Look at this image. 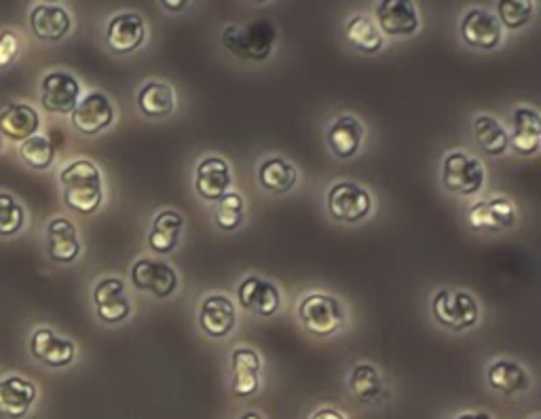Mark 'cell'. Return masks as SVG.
<instances>
[{
    "label": "cell",
    "instance_id": "obj_2",
    "mask_svg": "<svg viewBox=\"0 0 541 419\" xmlns=\"http://www.w3.org/2000/svg\"><path fill=\"white\" fill-rule=\"evenodd\" d=\"M220 39L235 58L265 62L273 56L277 30L269 20H256L248 26H227Z\"/></svg>",
    "mask_w": 541,
    "mask_h": 419
},
{
    "label": "cell",
    "instance_id": "obj_18",
    "mask_svg": "<svg viewBox=\"0 0 541 419\" xmlns=\"http://www.w3.org/2000/svg\"><path fill=\"white\" fill-rule=\"evenodd\" d=\"M237 301L248 312H256L263 318L275 316L279 312V305H282L277 286L258 276H248L241 280L237 288Z\"/></svg>",
    "mask_w": 541,
    "mask_h": 419
},
{
    "label": "cell",
    "instance_id": "obj_40",
    "mask_svg": "<svg viewBox=\"0 0 541 419\" xmlns=\"http://www.w3.org/2000/svg\"><path fill=\"white\" fill-rule=\"evenodd\" d=\"M455 419H493V417L484 411H465V413L457 415Z\"/></svg>",
    "mask_w": 541,
    "mask_h": 419
},
{
    "label": "cell",
    "instance_id": "obj_19",
    "mask_svg": "<svg viewBox=\"0 0 541 419\" xmlns=\"http://www.w3.org/2000/svg\"><path fill=\"white\" fill-rule=\"evenodd\" d=\"M510 149L516 155L533 157L541 147V119L531 106H518L512 115V132L508 134Z\"/></svg>",
    "mask_w": 541,
    "mask_h": 419
},
{
    "label": "cell",
    "instance_id": "obj_30",
    "mask_svg": "<svg viewBox=\"0 0 541 419\" xmlns=\"http://www.w3.org/2000/svg\"><path fill=\"white\" fill-rule=\"evenodd\" d=\"M472 130H474V138L478 142V147L487 155L501 157V155L508 153V149H510L508 132H506V127H503L495 117H491V115L476 117Z\"/></svg>",
    "mask_w": 541,
    "mask_h": 419
},
{
    "label": "cell",
    "instance_id": "obj_22",
    "mask_svg": "<svg viewBox=\"0 0 541 419\" xmlns=\"http://www.w3.org/2000/svg\"><path fill=\"white\" fill-rule=\"evenodd\" d=\"M487 384L501 396H516L531 388V377L518 362L497 358L487 369Z\"/></svg>",
    "mask_w": 541,
    "mask_h": 419
},
{
    "label": "cell",
    "instance_id": "obj_20",
    "mask_svg": "<svg viewBox=\"0 0 541 419\" xmlns=\"http://www.w3.org/2000/svg\"><path fill=\"white\" fill-rule=\"evenodd\" d=\"M36 398H39V388L30 379L7 377L0 381V415L22 419L30 413Z\"/></svg>",
    "mask_w": 541,
    "mask_h": 419
},
{
    "label": "cell",
    "instance_id": "obj_13",
    "mask_svg": "<svg viewBox=\"0 0 541 419\" xmlns=\"http://www.w3.org/2000/svg\"><path fill=\"white\" fill-rule=\"evenodd\" d=\"M375 22L387 36H413L421 26L419 11L408 0H381L375 9Z\"/></svg>",
    "mask_w": 541,
    "mask_h": 419
},
{
    "label": "cell",
    "instance_id": "obj_31",
    "mask_svg": "<svg viewBox=\"0 0 541 419\" xmlns=\"http://www.w3.org/2000/svg\"><path fill=\"white\" fill-rule=\"evenodd\" d=\"M349 390L360 400V403H366V405L379 403L381 398H385V384L377 367H372V364H366V362L351 369Z\"/></svg>",
    "mask_w": 541,
    "mask_h": 419
},
{
    "label": "cell",
    "instance_id": "obj_27",
    "mask_svg": "<svg viewBox=\"0 0 541 419\" xmlns=\"http://www.w3.org/2000/svg\"><path fill=\"white\" fill-rule=\"evenodd\" d=\"M41 127V117L30 104H9L0 113V136L15 142H24L32 138Z\"/></svg>",
    "mask_w": 541,
    "mask_h": 419
},
{
    "label": "cell",
    "instance_id": "obj_38",
    "mask_svg": "<svg viewBox=\"0 0 541 419\" xmlns=\"http://www.w3.org/2000/svg\"><path fill=\"white\" fill-rule=\"evenodd\" d=\"M309 419H347L341 411L337 409H330V407H322V409H317L311 413Z\"/></svg>",
    "mask_w": 541,
    "mask_h": 419
},
{
    "label": "cell",
    "instance_id": "obj_28",
    "mask_svg": "<svg viewBox=\"0 0 541 419\" xmlns=\"http://www.w3.org/2000/svg\"><path fill=\"white\" fill-rule=\"evenodd\" d=\"M140 113L151 119H165L176 111V91L165 81H148L138 91Z\"/></svg>",
    "mask_w": 541,
    "mask_h": 419
},
{
    "label": "cell",
    "instance_id": "obj_12",
    "mask_svg": "<svg viewBox=\"0 0 541 419\" xmlns=\"http://www.w3.org/2000/svg\"><path fill=\"white\" fill-rule=\"evenodd\" d=\"M106 41L108 47L119 53V56H127V53L140 49L146 41V24L142 15L134 11H123L110 17L106 28Z\"/></svg>",
    "mask_w": 541,
    "mask_h": 419
},
{
    "label": "cell",
    "instance_id": "obj_10",
    "mask_svg": "<svg viewBox=\"0 0 541 419\" xmlns=\"http://www.w3.org/2000/svg\"><path fill=\"white\" fill-rule=\"evenodd\" d=\"M461 39L465 45L478 51H491L497 49L503 41V28L497 17L484 9H470L463 15L461 26Z\"/></svg>",
    "mask_w": 541,
    "mask_h": 419
},
{
    "label": "cell",
    "instance_id": "obj_35",
    "mask_svg": "<svg viewBox=\"0 0 541 419\" xmlns=\"http://www.w3.org/2000/svg\"><path fill=\"white\" fill-rule=\"evenodd\" d=\"M535 5L531 0H499L497 13H499V24L501 28L506 26L508 30H520L525 28L531 17H533Z\"/></svg>",
    "mask_w": 541,
    "mask_h": 419
},
{
    "label": "cell",
    "instance_id": "obj_34",
    "mask_svg": "<svg viewBox=\"0 0 541 419\" xmlns=\"http://www.w3.org/2000/svg\"><path fill=\"white\" fill-rule=\"evenodd\" d=\"M216 210H214V223L218 225V229L222 231H235L244 223V210H246V202L241 193L237 191H229L225 197L216 202Z\"/></svg>",
    "mask_w": 541,
    "mask_h": 419
},
{
    "label": "cell",
    "instance_id": "obj_17",
    "mask_svg": "<svg viewBox=\"0 0 541 419\" xmlns=\"http://www.w3.org/2000/svg\"><path fill=\"white\" fill-rule=\"evenodd\" d=\"M516 218V208L508 197L482 199L468 210V221L476 231H506L516 225Z\"/></svg>",
    "mask_w": 541,
    "mask_h": 419
},
{
    "label": "cell",
    "instance_id": "obj_33",
    "mask_svg": "<svg viewBox=\"0 0 541 419\" xmlns=\"http://www.w3.org/2000/svg\"><path fill=\"white\" fill-rule=\"evenodd\" d=\"M20 157L32 170H47L55 159V147L47 136L34 134L20 144Z\"/></svg>",
    "mask_w": 541,
    "mask_h": 419
},
{
    "label": "cell",
    "instance_id": "obj_26",
    "mask_svg": "<svg viewBox=\"0 0 541 419\" xmlns=\"http://www.w3.org/2000/svg\"><path fill=\"white\" fill-rule=\"evenodd\" d=\"M184 231V216L178 210H161L153 218V227L148 231V246L155 254H170L176 250L180 235Z\"/></svg>",
    "mask_w": 541,
    "mask_h": 419
},
{
    "label": "cell",
    "instance_id": "obj_42",
    "mask_svg": "<svg viewBox=\"0 0 541 419\" xmlns=\"http://www.w3.org/2000/svg\"><path fill=\"white\" fill-rule=\"evenodd\" d=\"M0 149H3V136H0Z\"/></svg>",
    "mask_w": 541,
    "mask_h": 419
},
{
    "label": "cell",
    "instance_id": "obj_5",
    "mask_svg": "<svg viewBox=\"0 0 541 419\" xmlns=\"http://www.w3.org/2000/svg\"><path fill=\"white\" fill-rule=\"evenodd\" d=\"M442 187L455 193L470 197L480 193L484 187V180H487V172H484L482 161L474 155H468L463 151H453L444 157L442 161Z\"/></svg>",
    "mask_w": 541,
    "mask_h": 419
},
{
    "label": "cell",
    "instance_id": "obj_14",
    "mask_svg": "<svg viewBox=\"0 0 541 419\" xmlns=\"http://www.w3.org/2000/svg\"><path fill=\"white\" fill-rule=\"evenodd\" d=\"M30 354L39 362L47 364V367L62 369L74 362V356H77V345H74L70 339L60 337L58 333L51 331L49 326H41V329H36L32 333Z\"/></svg>",
    "mask_w": 541,
    "mask_h": 419
},
{
    "label": "cell",
    "instance_id": "obj_3",
    "mask_svg": "<svg viewBox=\"0 0 541 419\" xmlns=\"http://www.w3.org/2000/svg\"><path fill=\"white\" fill-rule=\"evenodd\" d=\"M436 322L453 333L470 331L478 324L480 307L474 295L461 288H440L432 299Z\"/></svg>",
    "mask_w": 541,
    "mask_h": 419
},
{
    "label": "cell",
    "instance_id": "obj_4",
    "mask_svg": "<svg viewBox=\"0 0 541 419\" xmlns=\"http://www.w3.org/2000/svg\"><path fill=\"white\" fill-rule=\"evenodd\" d=\"M298 318L305 329L317 337H332L345 324L343 303L326 293H311L298 303Z\"/></svg>",
    "mask_w": 541,
    "mask_h": 419
},
{
    "label": "cell",
    "instance_id": "obj_7",
    "mask_svg": "<svg viewBox=\"0 0 541 419\" xmlns=\"http://www.w3.org/2000/svg\"><path fill=\"white\" fill-rule=\"evenodd\" d=\"M81 100V83L70 72L53 70L43 77L41 104L55 115H70Z\"/></svg>",
    "mask_w": 541,
    "mask_h": 419
},
{
    "label": "cell",
    "instance_id": "obj_23",
    "mask_svg": "<svg viewBox=\"0 0 541 419\" xmlns=\"http://www.w3.org/2000/svg\"><path fill=\"white\" fill-rule=\"evenodd\" d=\"M231 369H233V394L237 398H250L260 388V369L263 360L252 348H237L231 354Z\"/></svg>",
    "mask_w": 541,
    "mask_h": 419
},
{
    "label": "cell",
    "instance_id": "obj_11",
    "mask_svg": "<svg viewBox=\"0 0 541 419\" xmlns=\"http://www.w3.org/2000/svg\"><path fill=\"white\" fill-rule=\"evenodd\" d=\"M93 303L96 314L104 324H119L132 314V303L125 293V282L121 278H104L93 288Z\"/></svg>",
    "mask_w": 541,
    "mask_h": 419
},
{
    "label": "cell",
    "instance_id": "obj_15",
    "mask_svg": "<svg viewBox=\"0 0 541 419\" xmlns=\"http://www.w3.org/2000/svg\"><path fill=\"white\" fill-rule=\"evenodd\" d=\"M233 185L231 166L222 157H205L199 161L195 174L197 195L205 202H220Z\"/></svg>",
    "mask_w": 541,
    "mask_h": 419
},
{
    "label": "cell",
    "instance_id": "obj_25",
    "mask_svg": "<svg viewBox=\"0 0 541 419\" xmlns=\"http://www.w3.org/2000/svg\"><path fill=\"white\" fill-rule=\"evenodd\" d=\"M47 242H49L47 246L49 257L55 263L68 265L79 259V254H81L79 233H77V227H74L68 218L64 216L53 218L47 227Z\"/></svg>",
    "mask_w": 541,
    "mask_h": 419
},
{
    "label": "cell",
    "instance_id": "obj_8",
    "mask_svg": "<svg viewBox=\"0 0 541 419\" xmlns=\"http://www.w3.org/2000/svg\"><path fill=\"white\" fill-rule=\"evenodd\" d=\"M74 130L83 136H96L115 123V106L100 91H91L70 113Z\"/></svg>",
    "mask_w": 541,
    "mask_h": 419
},
{
    "label": "cell",
    "instance_id": "obj_39",
    "mask_svg": "<svg viewBox=\"0 0 541 419\" xmlns=\"http://www.w3.org/2000/svg\"><path fill=\"white\" fill-rule=\"evenodd\" d=\"M161 7L165 11H184L186 3L184 0H161Z\"/></svg>",
    "mask_w": 541,
    "mask_h": 419
},
{
    "label": "cell",
    "instance_id": "obj_9",
    "mask_svg": "<svg viewBox=\"0 0 541 419\" xmlns=\"http://www.w3.org/2000/svg\"><path fill=\"white\" fill-rule=\"evenodd\" d=\"M132 282L142 293H151L157 299H167L176 293L178 273L172 265L157 259H138L132 267Z\"/></svg>",
    "mask_w": 541,
    "mask_h": 419
},
{
    "label": "cell",
    "instance_id": "obj_37",
    "mask_svg": "<svg viewBox=\"0 0 541 419\" xmlns=\"http://www.w3.org/2000/svg\"><path fill=\"white\" fill-rule=\"evenodd\" d=\"M17 56H20V39H17V34L13 30L0 32V70L13 64Z\"/></svg>",
    "mask_w": 541,
    "mask_h": 419
},
{
    "label": "cell",
    "instance_id": "obj_16",
    "mask_svg": "<svg viewBox=\"0 0 541 419\" xmlns=\"http://www.w3.org/2000/svg\"><path fill=\"white\" fill-rule=\"evenodd\" d=\"M237 324L235 303L227 295H210L201 301L199 326L212 339H225Z\"/></svg>",
    "mask_w": 541,
    "mask_h": 419
},
{
    "label": "cell",
    "instance_id": "obj_29",
    "mask_svg": "<svg viewBox=\"0 0 541 419\" xmlns=\"http://www.w3.org/2000/svg\"><path fill=\"white\" fill-rule=\"evenodd\" d=\"M298 172L294 163L284 157H269L258 168L260 187L273 195H286L296 187Z\"/></svg>",
    "mask_w": 541,
    "mask_h": 419
},
{
    "label": "cell",
    "instance_id": "obj_36",
    "mask_svg": "<svg viewBox=\"0 0 541 419\" xmlns=\"http://www.w3.org/2000/svg\"><path fill=\"white\" fill-rule=\"evenodd\" d=\"M26 221L24 208L17 204V199L9 193H0V235L11 238V235L20 233Z\"/></svg>",
    "mask_w": 541,
    "mask_h": 419
},
{
    "label": "cell",
    "instance_id": "obj_6",
    "mask_svg": "<svg viewBox=\"0 0 541 419\" xmlns=\"http://www.w3.org/2000/svg\"><path fill=\"white\" fill-rule=\"evenodd\" d=\"M328 212L339 223H362L372 212L370 193L351 180H343L332 185L328 191Z\"/></svg>",
    "mask_w": 541,
    "mask_h": 419
},
{
    "label": "cell",
    "instance_id": "obj_43",
    "mask_svg": "<svg viewBox=\"0 0 541 419\" xmlns=\"http://www.w3.org/2000/svg\"><path fill=\"white\" fill-rule=\"evenodd\" d=\"M533 419H539V417H533Z\"/></svg>",
    "mask_w": 541,
    "mask_h": 419
},
{
    "label": "cell",
    "instance_id": "obj_24",
    "mask_svg": "<svg viewBox=\"0 0 541 419\" xmlns=\"http://www.w3.org/2000/svg\"><path fill=\"white\" fill-rule=\"evenodd\" d=\"M364 142V125L358 117L341 115L328 127L330 151L339 159L356 157Z\"/></svg>",
    "mask_w": 541,
    "mask_h": 419
},
{
    "label": "cell",
    "instance_id": "obj_41",
    "mask_svg": "<svg viewBox=\"0 0 541 419\" xmlns=\"http://www.w3.org/2000/svg\"><path fill=\"white\" fill-rule=\"evenodd\" d=\"M239 419H263V415H260V413H256V411H248V413H244V415H241Z\"/></svg>",
    "mask_w": 541,
    "mask_h": 419
},
{
    "label": "cell",
    "instance_id": "obj_21",
    "mask_svg": "<svg viewBox=\"0 0 541 419\" xmlns=\"http://www.w3.org/2000/svg\"><path fill=\"white\" fill-rule=\"evenodd\" d=\"M30 28L41 41L58 43L68 36L72 20L70 13L60 5H36L30 11Z\"/></svg>",
    "mask_w": 541,
    "mask_h": 419
},
{
    "label": "cell",
    "instance_id": "obj_1",
    "mask_svg": "<svg viewBox=\"0 0 541 419\" xmlns=\"http://www.w3.org/2000/svg\"><path fill=\"white\" fill-rule=\"evenodd\" d=\"M60 182L64 189V204L70 210L85 216L100 210L104 202V187L102 174L96 163L89 159H77L68 163L60 174Z\"/></svg>",
    "mask_w": 541,
    "mask_h": 419
},
{
    "label": "cell",
    "instance_id": "obj_32",
    "mask_svg": "<svg viewBox=\"0 0 541 419\" xmlns=\"http://www.w3.org/2000/svg\"><path fill=\"white\" fill-rule=\"evenodd\" d=\"M347 41L362 53H379L385 45L377 22L370 15H353L345 26Z\"/></svg>",
    "mask_w": 541,
    "mask_h": 419
}]
</instances>
